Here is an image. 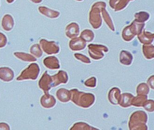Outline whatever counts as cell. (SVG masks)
Listing matches in <instances>:
<instances>
[{
	"label": "cell",
	"instance_id": "obj_9",
	"mask_svg": "<svg viewBox=\"0 0 154 130\" xmlns=\"http://www.w3.org/2000/svg\"><path fill=\"white\" fill-rule=\"evenodd\" d=\"M146 99L147 96L146 95H138L137 97H134L132 101V105L138 107L143 106L145 102H146Z\"/></svg>",
	"mask_w": 154,
	"mask_h": 130
},
{
	"label": "cell",
	"instance_id": "obj_5",
	"mask_svg": "<svg viewBox=\"0 0 154 130\" xmlns=\"http://www.w3.org/2000/svg\"><path fill=\"white\" fill-rule=\"evenodd\" d=\"M14 19L11 16L8 14L5 15L2 20L3 28L6 31H10L14 26Z\"/></svg>",
	"mask_w": 154,
	"mask_h": 130
},
{
	"label": "cell",
	"instance_id": "obj_7",
	"mask_svg": "<svg viewBox=\"0 0 154 130\" xmlns=\"http://www.w3.org/2000/svg\"><path fill=\"white\" fill-rule=\"evenodd\" d=\"M38 10L41 13L49 17L56 18L60 15L58 12L52 11L45 7H39Z\"/></svg>",
	"mask_w": 154,
	"mask_h": 130
},
{
	"label": "cell",
	"instance_id": "obj_4",
	"mask_svg": "<svg viewBox=\"0 0 154 130\" xmlns=\"http://www.w3.org/2000/svg\"><path fill=\"white\" fill-rule=\"evenodd\" d=\"M120 94V90L116 87L113 88L110 91H109L108 98L110 102L112 104H115V105L119 104L120 97H121Z\"/></svg>",
	"mask_w": 154,
	"mask_h": 130
},
{
	"label": "cell",
	"instance_id": "obj_16",
	"mask_svg": "<svg viewBox=\"0 0 154 130\" xmlns=\"http://www.w3.org/2000/svg\"><path fill=\"white\" fill-rule=\"evenodd\" d=\"M31 2H32L34 3H36V4H38V3H40V2H42V0H30Z\"/></svg>",
	"mask_w": 154,
	"mask_h": 130
},
{
	"label": "cell",
	"instance_id": "obj_14",
	"mask_svg": "<svg viewBox=\"0 0 154 130\" xmlns=\"http://www.w3.org/2000/svg\"><path fill=\"white\" fill-rule=\"evenodd\" d=\"M31 52L32 53L42 54V51L41 50L38 45H35L32 46L31 48Z\"/></svg>",
	"mask_w": 154,
	"mask_h": 130
},
{
	"label": "cell",
	"instance_id": "obj_17",
	"mask_svg": "<svg viewBox=\"0 0 154 130\" xmlns=\"http://www.w3.org/2000/svg\"><path fill=\"white\" fill-rule=\"evenodd\" d=\"M15 0H7V1L8 3H11L14 1Z\"/></svg>",
	"mask_w": 154,
	"mask_h": 130
},
{
	"label": "cell",
	"instance_id": "obj_6",
	"mask_svg": "<svg viewBox=\"0 0 154 130\" xmlns=\"http://www.w3.org/2000/svg\"><path fill=\"white\" fill-rule=\"evenodd\" d=\"M134 97L130 94H122L120 97L119 104L123 107H127L132 105V101Z\"/></svg>",
	"mask_w": 154,
	"mask_h": 130
},
{
	"label": "cell",
	"instance_id": "obj_3",
	"mask_svg": "<svg viewBox=\"0 0 154 130\" xmlns=\"http://www.w3.org/2000/svg\"><path fill=\"white\" fill-rule=\"evenodd\" d=\"M40 44L44 51L48 54L56 53L59 51L58 46L53 42H48L45 40H42L40 41Z\"/></svg>",
	"mask_w": 154,
	"mask_h": 130
},
{
	"label": "cell",
	"instance_id": "obj_13",
	"mask_svg": "<svg viewBox=\"0 0 154 130\" xmlns=\"http://www.w3.org/2000/svg\"><path fill=\"white\" fill-rule=\"evenodd\" d=\"M75 56L76 58L81 60L83 62L87 63H91L90 60L88 58L86 57L84 55H81V54H75Z\"/></svg>",
	"mask_w": 154,
	"mask_h": 130
},
{
	"label": "cell",
	"instance_id": "obj_11",
	"mask_svg": "<svg viewBox=\"0 0 154 130\" xmlns=\"http://www.w3.org/2000/svg\"><path fill=\"white\" fill-rule=\"evenodd\" d=\"M143 107L148 111H153L154 110V102L153 100L146 101L143 105Z\"/></svg>",
	"mask_w": 154,
	"mask_h": 130
},
{
	"label": "cell",
	"instance_id": "obj_2",
	"mask_svg": "<svg viewBox=\"0 0 154 130\" xmlns=\"http://www.w3.org/2000/svg\"><path fill=\"white\" fill-rule=\"evenodd\" d=\"M147 120V115L144 111H138L135 112L132 115L130 118L129 124L130 129H132L133 127L134 128H136L137 126L141 127L142 125L147 127L145 125Z\"/></svg>",
	"mask_w": 154,
	"mask_h": 130
},
{
	"label": "cell",
	"instance_id": "obj_15",
	"mask_svg": "<svg viewBox=\"0 0 154 130\" xmlns=\"http://www.w3.org/2000/svg\"><path fill=\"white\" fill-rule=\"evenodd\" d=\"M7 43V39L5 36L0 32V47L5 46Z\"/></svg>",
	"mask_w": 154,
	"mask_h": 130
},
{
	"label": "cell",
	"instance_id": "obj_1",
	"mask_svg": "<svg viewBox=\"0 0 154 130\" xmlns=\"http://www.w3.org/2000/svg\"><path fill=\"white\" fill-rule=\"evenodd\" d=\"M72 100L75 104L82 107L88 108L94 103L95 97L90 93L79 92L77 90L70 91Z\"/></svg>",
	"mask_w": 154,
	"mask_h": 130
},
{
	"label": "cell",
	"instance_id": "obj_8",
	"mask_svg": "<svg viewBox=\"0 0 154 130\" xmlns=\"http://www.w3.org/2000/svg\"><path fill=\"white\" fill-rule=\"evenodd\" d=\"M133 56L129 52L122 51L120 55V62L122 64L129 65L132 62Z\"/></svg>",
	"mask_w": 154,
	"mask_h": 130
},
{
	"label": "cell",
	"instance_id": "obj_12",
	"mask_svg": "<svg viewBox=\"0 0 154 130\" xmlns=\"http://www.w3.org/2000/svg\"><path fill=\"white\" fill-rule=\"evenodd\" d=\"M85 84L89 87H94L96 86V78L92 77L85 81Z\"/></svg>",
	"mask_w": 154,
	"mask_h": 130
},
{
	"label": "cell",
	"instance_id": "obj_10",
	"mask_svg": "<svg viewBox=\"0 0 154 130\" xmlns=\"http://www.w3.org/2000/svg\"><path fill=\"white\" fill-rule=\"evenodd\" d=\"M149 92V87L146 84L142 83L138 87L137 92L138 95H146Z\"/></svg>",
	"mask_w": 154,
	"mask_h": 130
}]
</instances>
